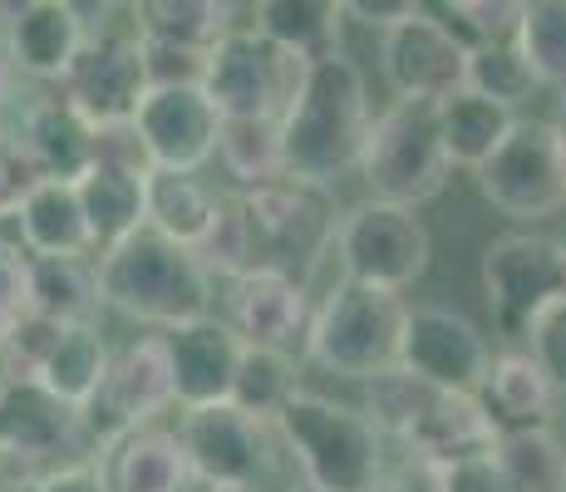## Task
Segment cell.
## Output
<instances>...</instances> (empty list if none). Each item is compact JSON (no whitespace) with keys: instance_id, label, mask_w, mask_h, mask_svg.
<instances>
[{"instance_id":"cell-1","label":"cell","mask_w":566,"mask_h":492,"mask_svg":"<svg viewBox=\"0 0 566 492\" xmlns=\"http://www.w3.org/2000/svg\"><path fill=\"white\" fill-rule=\"evenodd\" d=\"M369 84L365 70L350 54H325L306 64L296 98L281 114V163L291 182L335 192V182L360 172L365 144H369Z\"/></svg>"},{"instance_id":"cell-2","label":"cell","mask_w":566,"mask_h":492,"mask_svg":"<svg viewBox=\"0 0 566 492\" xmlns=\"http://www.w3.org/2000/svg\"><path fill=\"white\" fill-rule=\"evenodd\" d=\"M94 276H99L104 311L148 325V331H172L198 315H212L217 281L207 276L198 251L168 242L154 227H138L118 247L99 251Z\"/></svg>"},{"instance_id":"cell-3","label":"cell","mask_w":566,"mask_h":492,"mask_svg":"<svg viewBox=\"0 0 566 492\" xmlns=\"http://www.w3.org/2000/svg\"><path fill=\"white\" fill-rule=\"evenodd\" d=\"M271 429L296 458L311 492H369L385 473V439L375 423L331 394L296 389Z\"/></svg>"},{"instance_id":"cell-4","label":"cell","mask_w":566,"mask_h":492,"mask_svg":"<svg viewBox=\"0 0 566 492\" xmlns=\"http://www.w3.org/2000/svg\"><path fill=\"white\" fill-rule=\"evenodd\" d=\"M449 158L439 144V104L433 98H395L369 124V144L360 158V178L369 197L399 202L419 212L449 188Z\"/></svg>"},{"instance_id":"cell-5","label":"cell","mask_w":566,"mask_h":492,"mask_svg":"<svg viewBox=\"0 0 566 492\" xmlns=\"http://www.w3.org/2000/svg\"><path fill=\"white\" fill-rule=\"evenodd\" d=\"M405 311L409 305L395 291L340 281L306 325L311 359L340 379H369L379 369H395L399 335H405Z\"/></svg>"},{"instance_id":"cell-6","label":"cell","mask_w":566,"mask_h":492,"mask_svg":"<svg viewBox=\"0 0 566 492\" xmlns=\"http://www.w3.org/2000/svg\"><path fill=\"white\" fill-rule=\"evenodd\" d=\"M306 64L261 40L252 25H232L202 60V94L222 118H281L306 80Z\"/></svg>"},{"instance_id":"cell-7","label":"cell","mask_w":566,"mask_h":492,"mask_svg":"<svg viewBox=\"0 0 566 492\" xmlns=\"http://www.w3.org/2000/svg\"><path fill=\"white\" fill-rule=\"evenodd\" d=\"M331 247L340 257L345 281H360V286L395 291V295L409 291L433 261V237L419 222V212L399 202H379V197L350 207L335 222Z\"/></svg>"},{"instance_id":"cell-8","label":"cell","mask_w":566,"mask_h":492,"mask_svg":"<svg viewBox=\"0 0 566 492\" xmlns=\"http://www.w3.org/2000/svg\"><path fill=\"white\" fill-rule=\"evenodd\" d=\"M163 409H172V369L163 335H134L124 349H108V369L99 389L80 404V423L94 453H104L128 429L158 423Z\"/></svg>"},{"instance_id":"cell-9","label":"cell","mask_w":566,"mask_h":492,"mask_svg":"<svg viewBox=\"0 0 566 492\" xmlns=\"http://www.w3.org/2000/svg\"><path fill=\"white\" fill-rule=\"evenodd\" d=\"M566 295V242L542 232H503L483 247V301L497 335L522 341L542 305Z\"/></svg>"},{"instance_id":"cell-10","label":"cell","mask_w":566,"mask_h":492,"mask_svg":"<svg viewBox=\"0 0 566 492\" xmlns=\"http://www.w3.org/2000/svg\"><path fill=\"white\" fill-rule=\"evenodd\" d=\"M242 212L252 227L256 266H276L296 276L301 266H315L321 251L335 242V217H331V192L306 188V182H261V188H242Z\"/></svg>"},{"instance_id":"cell-11","label":"cell","mask_w":566,"mask_h":492,"mask_svg":"<svg viewBox=\"0 0 566 492\" xmlns=\"http://www.w3.org/2000/svg\"><path fill=\"white\" fill-rule=\"evenodd\" d=\"M178 443L188 453L192 483L202 488H261L271 473V423L237 404H202L178 414Z\"/></svg>"},{"instance_id":"cell-12","label":"cell","mask_w":566,"mask_h":492,"mask_svg":"<svg viewBox=\"0 0 566 492\" xmlns=\"http://www.w3.org/2000/svg\"><path fill=\"white\" fill-rule=\"evenodd\" d=\"M478 172V192L497 207L503 217L517 222H542L566 207V182L557 163V134L547 118H517L503 148L483 163Z\"/></svg>"},{"instance_id":"cell-13","label":"cell","mask_w":566,"mask_h":492,"mask_svg":"<svg viewBox=\"0 0 566 492\" xmlns=\"http://www.w3.org/2000/svg\"><path fill=\"white\" fill-rule=\"evenodd\" d=\"M80 409L54 399L35 379H0V463L50 473L60 463L90 458Z\"/></svg>"},{"instance_id":"cell-14","label":"cell","mask_w":566,"mask_h":492,"mask_svg":"<svg viewBox=\"0 0 566 492\" xmlns=\"http://www.w3.org/2000/svg\"><path fill=\"white\" fill-rule=\"evenodd\" d=\"M379 74L395 98H449L468 80V45L429 6L379 30Z\"/></svg>"},{"instance_id":"cell-15","label":"cell","mask_w":566,"mask_h":492,"mask_svg":"<svg viewBox=\"0 0 566 492\" xmlns=\"http://www.w3.org/2000/svg\"><path fill=\"white\" fill-rule=\"evenodd\" d=\"M399 365L433 389H478L493 365L488 335L449 305H409L399 335Z\"/></svg>"},{"instance_id":"cell-16","label":"cell","mask_w":566,"mask_h":492,"mask_svg":"<svg viewBox=\"0 0 566 492\" xmlns=\"http://www.w3.org/2000/svg\"><path fill=\"white\" fill-rule=\"evenodd\" d=\"M134 128L154 168L202 172L217 153L222 114L202 94V84H148V94L134 108Z\"/></svg>"},{"instance_id":"cell-17","label":"cell","mask_w":566,"mask_h":492,"mask_svg":"<svg viewBox=\"0 0 566 492\" xmlns=\"http://www.w3.org/2000/svg\"><path fill=\"white\" fill-rule=\"evenodd\" d=\"M60 94L80 108L90 124H114V118H134L138 98L148 94L144 45L138 35L124 30H99L80 45L60 80Z\"/></svg>"},{"instance_id":"cell-18","label":"cell","mask_w":566,"mask_h":492,"mask_svg":"<svg viewBox=\"0 0 566 492\" xmlns=\"http://www.w3.org/2000/svg\"><path fill=\"white\" fill-rule=\"evenodd\" d=\"M172 369V404L202 409V404H232V379L242 365V341L222 315H198L188 325L158 331Z\"/></svg>"},{"instance_id":"cell-19","label":"cell","mask_w":566,"mask_h":492,"mask_svg":"<svg viewBox=\"0 0 566 492\" xmlns=\"http://www.w3.org/2000/svg\"><path fill=\"white\" fill-rule=\"evenodd\" d=\"M227 315L222 321L237 331L242 345H266V349H291L311 325V301L301 276L276 266H252L237 281H227Z\"/></svg>"},{"instance_id":"cell-20","label":"cell","mask_w":566,"mask_h":492,"mask_svg":"<svg viewBox=\"0 0 566 492\" xmlns=\"http://www.w3.org/2000/svg\"><path fill=\"white\" fill-rule=\"evenodd\" d=\"M497 419L493 409L483 404L478 389H439L423 409V419L409 429V458L429 468H449V463H463V458H483L493 453L497 443Z\"/></svg>"},{"instance_id":"cell-21","label":"cell","mask_w":566,"mask_h":492,"mask_svg":"<svg viewBox=\"0 0 566 492\" xmlns=\"http://www.w3.org/2000/svg\"><path fill=\"white\" fill-rule=\"evenodd\" d=\"M99 473L108 492H188L192 488V468L178 433L158 429V423L128 429L124 439L108 443L99 453Z\"/></svg>"},{"instance_id":"cell-22","label":"cell","mask_w":566,"mask_h":492,"mask_svg":"<svg viewBox=\"0 0 566 492\" xmlns=\"http://www.w3.org/2000/svg\"><path fill=\"white\" fill-rule=\"evenodd\" d=\"M15 128L45 178L74 182L94 168V124L64 94H45L35 104H25Z\"/></svg>"},{"instance_id":"cell-23","label":"cell","mask_w":566,"mask_h":492,"mask_svg":"<svg viewBox=\"0 0 566 492\" xmlns=\"http://www.w3.org/2000/svg\"><path fill=\"white\" fill-rule=\"evenodd\" d=\"M74 192H80L94 257L118 247L124 237H134L138 227H148V172L118 168V163H94L84 178H74Z\"/></svg>"},{"instance_id":"cell-24","label":"cell","mask_w":566,"mask_h":492,"mask_svg":"<svg viewBox=\"0 0 566 492\" xmlns=\"http://www.w3.org/2000/svg\"><path fill=\"white\" fill-rule=\"evenodd\" d=\"M84 40L90 35H84L80 20H74L60 0H40V6H30L25 15L6 25V60H10V70L25 74V80L60 84Z\"/></svg>"},{"instance_id":"cell-25","label":"cell","mask_w":566,"mask_h":492,"mask_svg":"<svg viewBox=\"0 0 566 492\" xmlns=\"http://www.w3.org/2000/svg\"><path fill=\"white\" fill-rule=\"evenodd\" d=\"M10 222L20 227V247H25V257H94L74 182L40 178L35 192L20 202V212L10 217Z\"/></svg>"},{"instance_id":"cell-26","label":"cell","mask_w":566,"mask_h":492,"mask_svg":"<svg viewBox=\"0 0 566 492\" xmlns=\"http://www.w3.org/2000/svg\"><path fill=\"white\" fill-rule=\"evenodd\" d=\"M483 404L493 409L497 429H522V423H552V404H557V385L547 379V369L527 355V349H503V355L488 365Z\"/></svg>"},{"instance_id":"cell-27","label":"cell","mask_w":566,"mask_h":492,"mask_svg":"<svg viewBox=\"0 0 566 492\" xmlns=\"http://www.w3.org/2000/svg\"><path fill=\"white\" fill-rule=\"evenodd\" d=\"M517 114L493 98L473 94V90H459L449 98H439V144H443V158L449 168H483L503 138L513 134Z\"/></svg>"},{"instance_id":"cell-28","label":"cell","mask_w":566,"mask_h":492,"mask_svg":"<svg viewBox=\"0 0 566 492\" xmlns=\"http://www.w3.org/2000/svg\"><path fill=\"white\" fill-rule=\"evenodd\" d=\"M94 257H30V315L54 325H99Z\"/></svg>"},{"instance_id":"cell-29","label":"cell","mask_w":566,"mask_h":492,"mask_svg":"<svg viewBox=\"0 0 566 492\" xmlns=\"http://www.w3.org/2000/svg\"><path fill=\"white\" fill-rule=\"evenodd\" d=\"M252 30L301 60L340 50V0H252Z\"/></svg>"},{"instance_id":"cell-30","label":"cell","mask_w":566,"mask_h":492,"mask_svg":"<svg viewBox=\"0 0 566 492\" xmlns=\"http://www.w3.org/2000/svg\"><path fill=\"white\" fill-rule=\"evenodd\" d=\"M493 463L507 492H562L566 488V439L552 423L503 429L493 443Z\"/></svg>"},{"instance_id":"cell-31","label":"cell","mask_w":566,"mask_h":492,"mask_svg":"<svg viewBox=\"0 0 566 492\" xmlns=\"http://www.w3.org/2000/svg\"><path fill=\"white\" fill-rule=\"evenodd\" d=\"M108 369V345L99 325H60L35 369V385H45L54 399H64L70 409H80L94 389H99Z\"/></svg>"},{"instance_id":"cell-32","label":"cell","mask_w":566,"mask_h":492,"mask_svg":"<svg viewBox=\"0 0 566 492\" xmlns=\"http://www.w3.org/2000/svg\"><path fill=\"white\" fill-rule=\"evenodd\" d=\"M222 192H212L198 172H168L154 168L148 172V227L163 232L168 242L198 247L202 232L212 227Z\"/></svg>"},{"instance_id":"cell-33","label":"cell","mask_w":566,"mask_h":492,"mask_svg":"<svg viewBox=\"0 0 566 492\" xmlns=\"http://www.w3.org/2000/svg\"><path fill=\"white\" fill-rule=\"evenodd\" d=\"M232 30L222 0H134V35L154 45H178L207 54Z\"/></svg>"},{"instance_id":"cell-34","label":"cell","mask_w":566,"mask_h":492,"mask_svg":"<svg viewBox=\"0 0 566 492\" xmlns=\"http://www.w3.org/2000/svg\"><path fill=\"white\" fill-rule=\"evenodd\" d=\"M212 158L242 188H261V182L286 178V163H281V118H222Z\"/></svg>"},{"instance_id":"cell-35","label":"cell","mask_w":566,"mask_h":492,"mask_svg":"<svg viewBox=\"0 0 566 492\" xmlns=\"http://www.w3.org/2000/svg\"><path fill=\"white\" fill-rule=\"evenodd\" d=\"M301 389V365L291 349H266V345H242V365L232 379V404L252 414L261 423H276L286 399Z\"/></svg>"},{"instance_id":"cell-36","label":"cell","mask_w":566,"mask_h":492,"mask_svg":"<svg viewBox=\"0 0 566 492\" xmlns=\"http://www.w3.org/2000/svg\"><path fill=\"white\" fill-rule=\"evenodd\" d=\"M360 385H365V404H360V414H365L369 423H375L379 439H399V443L409 439V429L423 419L429 399L439 394V389L429 385V379L409 375L405 365L379 369V375L360 379Z\"/></svg>"},{"instance_id":"cell-37","label":"cell","mask_w":566,"mask_h":492,"mask_svg":"<svg viewBox=\"0 0 566 492\" xmlns=\"http://www.w3.org/2000/svg\"><path fill=\"white\" fill-rule=\"evenodd\" d=\"M463 90L493 98V104H503V108H513L517 114V108L542 90V84H537V74H532L522 45H478V50H468Z\"/></svg>"},{"instance_id":"cell-38","label":"cell","mask_w":566,"mask_h":492,"mask_svg":"<svg viewBox=\"0 0 566 492\" xmlns=\"http://www.w3.org/2000/svg\"><path fill=\"white\" fill-rule=\"evenodd\" d=\"M443 10L433 15L463 40L468 50L478 45H517L522 20H527V0H439Z\"/></svg>"},{"instance_id":"cell-39","label":"cell","mask_w":566,"mask_h":492,"mask_svg":"<svg viewBox=\"0 0 566 492\" xmlns=\"http://www.w3.org/2000/svg\"><path fill=\"white\" fill-rule=\"evenodd\" d=\"M517 45L542 90L566 94V0H527Z\"/></svg>"},{"instance_id":"cell-40","label":"cell","mask_w":566,"mask_h":492,"mask_svg":"<svg viewBox=\"0 0 566 492\" xmlns=\"http://www.w3.org/2000/svg\"><path fill=\"white\" fill-rule=\"evenodd\" d=\"M192 251H198V261L207 266V276H212V281H237L242 271L256 266L252 227H247V212H242V202H237V197H222L212 227H207L202 242Z\"/></svg>"},{"instance_id":"cell-41","label":"cell","mask_w":566,"mask_h":492,"mask_svg":"<svg viewBox=\"0 0 566 492\" xmlns=\"http://www.w3.org/2000/svg\"><path fill=\"white\" fill-rule=\"evenodd\" d=\"M40 178H45V172H40V163L30 158L20 128L0 124V222H10V217L20 212V202L35 192Z\"/></svg>"},{"instance_id":"cell-42","label":"cell","mask_w":566,"mask_h":492,"mask_svg":"<svg viewBox=\"0 0 566 492\" xmlns=\"http://www.w3.org/2000/svg\"><path fill=\"white\" fill-rule=\"evenodd\" d=\"M527 355L547 369V379L557 389H566V295H557L552 305H542L537 321L527 325Z\"/></svg>"},{"instance_id":"cell-43","label":"cell","mask_w":566,"mask_h":492,"mask_svg":"<svg viewBox=\"0 0 566 492\" xmlns=\"http://www.w3.org/2000/svg\"><path fill=\"white\" fill-rule=\"evenodd\" d=\"M30 311V257L0 237V331Z\"/></svg>"},{"instance_id":"cell-44","label":"cell","mask_w":566,"mask_h":492,"mask_svg":"<svg viewBox=\"0 0 566 492\" xmlns=\"http://www.w3.org/2000/svg\"><path fill=\"white\" fill-rule=\"evenodd\" d=\"M144 45V70L148 84H202V60L198 50H178V45H154V40H138Z\"/></svg>"},{"instance_id":"cell-45","label":"cell","mask_w":566,"mask_h":492,"mask_svg":"<svg viewBox=\"0 0 566 492\" xmlns=\"http://www.w3.org/2000/svg\"><path fill=\"white\" fill-rule=\"evenodd\" d=\"M433 488L439 492H507L493 453L463 458V463H449V468H433Z\"/></svg>"},{"instance_id":"cell-46","label":"cell","mask_w":566,"mask_h":492,"mask_svg":"<svg viewBox=\"0 0 566 492\" xmlns=\"http://www.w3.org/2000/svg\"><path fill=\"white\" fill-rule=\"evenodd\" d=\"M413 10H423V0H340V15L360 20L369 30H389L399 20H409Z\"/></svg>"},{"instance_id":"cell-47","label":"cell","mask_w":566,"mask_h":492,"mask_svg":"<svg viewBox=\"0 0 566 492\" xmlns=\"http://www.w3.org/2000/svg\"><path fill=\"white\" fill-rule=\"evenodd\" d=\"M40 488L45 492H108L94 458H74V463L50 468V473H40Z\"/></svg>"},{"instance_id":"cell-48","label":"cell","mask_w":566,"mask_h":492,"mask_svg":"<svg viewBox=\"0 0 566 492\" xmlns=\"http://www.w3.org/2000/svg\"><path fill=\"white\" fill-rule=\"evenodd\" d=\"M369 492H439L433 488V468L419 463V458H405L399 468L385 463V473H379V483Z\"/></svg>"},{"instance_id":"cell-49","label":"cell","mask_w":566,"mask_h":492,"mask_svg":"<svg viewBox=\"0 0 566 492\" xmlns=\"http://www.w3.org/2000/svg\"><path fill=\"white\" fill-rule=\"evenodd\" d=\"M60 6L80 20L84 35H99V30H114L108 20H114V10L124 6V0H60Z\"/></svg>"},{"instance_id":"cell-50","label":"cell","mask_w":566,"mask_h":492,"mask_svg":"<svg viewBox=\"0 0 566 492\" xmlns=\"http://www.w3.org/2000/svg\"><path fill=\"white\" fill-rule=\"evenodd\" d=\"M0 492H45V488H40V473H30V468L0 463Z\"/></svg>"},{"instance_id":"cell-51","label":"cell","mask_w":566,"mask_h":492,"mask_svg":"<svg viewBox=\"0 0 566 492\" xmlns=\"http://www.w3.org/2000/svg\"><path fill=\"white\" fill-rule=\"evenodd\" d=\"M552 134H557V163H562V182H566V94H562V114L552 118Z\"/></svg>"},{"instance_id":"cell-52","label":"cell","mask_w":566,"mask_h":492,"mask_svg":"<svg viewBox=\"0 0 566 492\" xmlns=\"http://www.w3.org/2000/svg\"><path fill=\"white\" fill-rule=\"evenodd\" d=\"M30 6H40V0H0V30L10 25V20H20Z\"/></svg>"},{"instance_id":"cell-53","label":"cell","mask_w":566,"mask_h":492,"mask_svg":"<svg viewBox=\"0 0 566 492\" xmlns=\"http://www.w3.org/2000/svg\"><path fill=\"white\" fill-rule=\"evenodd\" d=\"M10 80H15V70H10V60H6V54H0V104H6V98H10Z\"/></svg>"},{"instance_id":"cell-54","label":"cell","mask_w":566,"mask_h":492,"mask_svg":"<svg viewBox=\"0 0 566 492\" xmlns=\"http://www.w3.org/2000/svg\"><path fill=\"white\" fill-rule=\"evenodd\" d=\"M207 492H261V488H207Z\"/></svg>"},{"instance_id":"cell-55","label":"cell","mask_w":566,"mask_h":492,"mask_svg":"<svg viewBox=\"0 0 566 492\" xmlns=\"http://www.w3.org/2000/svg\"><path fill=\"white\" fill-rule=\"evenodd\" d=\"M128 6H134V0H128Z\"/></svg>"},{"instance_id":"cell-56","label":"cell","mask_w":566,"mask_h":492,"mask_svg":"<svg viewBox=\"0 0 566 492\" xmlns=\"http://www.w3.org/2000/svg\"><path fill=\"white\" fill-rule=\"evenodd\" d=\"M562 492H566V488H562Z\"/></svg>"}]
</instances>
